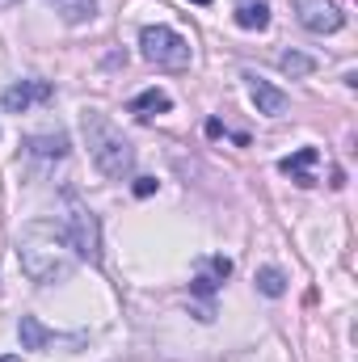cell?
I'll return each mask as SVG.
<instances>
[{
  "instance_id": "6da1fadb",
  "label": "cell",
  "mask_w": 358,
  "mask_h": 362,
  "mask_svg": "<svg viewBox=\"0 0 358 362\" xmlns=\"http://www.w3.org/2000/svg\"><path fill=\"white\" fill-rule=\"evenodd\" d=\"M17 262L21 274L38 286H51V282H68L76 270V253L68 249V240L59 236L55 223H34L17 236Z\"/></svg>"
},
{
  "instance_id": "7a4b0ae2",
  "label": "cell",
  "mask_w": 358,
  "mask_h": 362,
  "mask_svg": "<svg viewBox=\"0 0 358 362\" xmlns=\"http://www.w3.org/2000/svg\"><path fill=\"white\" fill-rule=\"evenodd\" d=\"M81 131H85V148H89L93 165L110 181H122L135 173V148H131V139L101 110H85L81 114Z\"/></svg>"
},
{
  "instance_id": "3957f363",
  "label": "cell",
  "mask_w": 358,
  "mask_h": 362,
  "mask_svg": "<svg viewBox=\"0 0 358 362\" xmlns=\"http://www.w3.org/2000/svg\"><path fill=\"white\" fill-rule=\"evenodd\" d=\"M55 228L68 240V249L76 253V262L101 266V223H97V215H93L81 198H72V194L64 198V211H59Z\"/></svg>"
},
{
  "instance_id": "277c9868",
  "label": "cell",
  "mask_w": 358,
  "mask_h": 362,
  "mask_svg": "<svg viewBox=\"0 0 358 362\" xmlns=\"http://www.w3.org/2000/svg\"><path fill=\"white\" fill-rule=\"evenodd\" d=\"M139 51L156 68H173L178 72V68L190 64V42L181 38L178 30H169V25H144L139 30Z\"/></svg>"
},
{
  "instance_id": "5b68a950",
  "label": "cell",
  "mask_w": 358,
  "mask_h": 362,
  "mask_svg": "<svg viewBox=\"0 0 358 362\" xmlns=\"http://www.w3.org/2000/svg\"><path fill=\"white\" fill-rule=\"evenodd\" d=\"M291 4H295L299 25L312 30V34H337V30L346 25V13H342L333 0H291Z\"/></svg>"
},
{
  "instance_id": "8992f818",
  "label": "cell",
  "mask_w": 358,
  "mask_h": 362,
  "mask_svg": "<svg viewBox=\"0 0 358 362\" xmlns=\"http://www.w3.org/2000/svg\"><path fill=\"white\" fill-rule=\"evenodd\" d=\"M55 89L47 85V81H17V85H8V89L0 93V105L8 110V114H25L30 105H38V101H51Z\"/></svg>"
},
{
  "instance_id": "52a82bcc",
  "label": "cell",
  "mask_w": 358,
  "mask_h": 362,
  "mask_svg": "<svg viewBox=\"0 0 358 362\" xmlns=\"http://www.w3.org/2000/svg\"><path fill=\"white\" fill-rule=\"evenodd\" d=\"M245 93H249V101L258 105V114H266V118H278V114H287V93L274 89L270 81H262L258 72H245Z\"/></svg>"
},
{
  "instance_id": "ba28073f",
  "label": "cell",
  "mask_w": 358,
  "mask_h": 362,
  "mask_svg": "<svg viewBox=\"0 0 358 362\" xmlns=\"http://www.w3.org/2000/svg\"><path fill=\"white\" fill-rule=\"evenodd\" d=\"M25 152H30L34 160H64V156H68V135H64V131L30 135V139H25Z\"/></svg>"
},
{
  "instance_id": "9c48e42d",
  "label": "cell",
  "mask_w": 358,
  "mask_h": 362,
  "mask_svg": "<svg viewBox=\"0 0 358 362\" xmlns=\"http://www.w3.org/2000/svg\"><path fill=\"white\" fill-rule=\"evenodd\" d=\"M232 274V262L228 257H207L202 270L194 274V295H215V286Z\"/></svg>"
},
{
  "instance_id": "30bf717a",
  "label": "cell",
  "mask_w": 358,
  "mask_h": 362,
  "mask_svg": "<svg viewBox=\"0 0 358 362\" xmlns=\"http://www.w3.org/2000/svg\"><path fill=\"white\" fill-rule=\"evenodd\" d=\"M316 160H321V152H316V148H299V152H295V156H287L278 169H282V173H287L291 181H299V185H316V177L308 173Z\"/></svg>"
},
{
  "instance_id": "8fae6325",
  "label": "cell",
  "mask_w": 358,
  "mask_h": 362,
  "mask_svg": "<svg viewBox=\"0 0 358 362\" xmlns=\"http://www.w3.org/2000/svg\"><path fill=\"white\" fill-rule=\"evenodd\" d=\"M17 337H21V350H47L51 341H55V333L38 320V316H21V325H17Z\"/></svg>"
},
{
  "instance_id": "7c38bea8",
  "label": "cell",
  "mask_w": 358,
  "mask_h": 362,
  "mask_svg": "<svg viewBox=\"0 0 358 362\" xmlns=\"http://www.w3.org/2000/svg\"><path fill=\"white\" fill-rule=\"evenodd\" d=\"M173 110V97L165 89H144L135 101H131V114H139V118H152V114H169Z\"/></svg>"
},
{
  "instance_id": "4fadbf2b",
  "label": "cell",
  "mask_w": 358,
  "mask_h": 362,
  "mask_svg": "<svg viewBox=\"0 0 358 362\" xmlns=\"http://www.w3.org/2000/svg\"><path fill=\"white\" fill-rule=\"evenodd\" d=\"M236 25L241 30H266L270 25V4L266 0H245L236 8Z\"/></svg>"
},
{
  "instance_id": "5bb4252c",
  "label": "cell",
  "mask_w": 358,
  "mask_h": 362,
  "mask_svg": "<svg viewBox=\"0 0 358 362\" xmlns=\"http://www.w3.org/2000/svg\"><path fill=\"white\" fill-rule=\"evenodd\" d=\"M55 13L68 25H85V21L97 17V0H55Z\"/></svg>"
},
{
  "instance_id": "9a60e30c",
  "label": "cell",
  "mask_w": 358,
  "mask_h": 362,
  "mask_svg": "<svg viewBox=\"0 0 358 362\" xmlns=\"http://www.w3.org/2000/svg\"><path fill=\"white\" fill-rule=\"evenodd\" d=\"M253 282H258V291H262V295H270V299H278V295H287V274L278 270V266H262Z\"/></svg>"
},
{
  "instance_id": "2e32d148",
  "label": "cell",
  "mask_w": 358,
  "mask_h": 362,
  "mask_svg": "<svg viewBox=\"0 0 358 362\" xmlns=\"http://www.w3.org/2000/svg\"><path fill=\"white\" fill-rule=\"evenodd\" d=\"M278 68L287 72V76H308L316 64H312V55H299V51H287L282 59H278Z\"/></svg>"
},
{
  "instance_id": "e0dca14e",
  "label": "cell",
  "mask_w": 358,
  "mask_h": 362,
  "mask_svg": "<svg viewBox=\"0 0 358 362\" xmlns=\"http://www.w3.org/2000/svg\"><path fill=\"white\" fill-rule=\"evenodd\" d=\"M135 194H139V198L156 194V181H152V177H135Z\"/></svg>"
},
{
  "instance_id": "ac0fdd59",
  "label": "cell",
  "mask_w": 358,
  "mask_h": 362,
  "mask_svg": "<svg viewBox=\"0 0 358 362\" xmlns=\"http://www.w3.org/2000/svg\"><path fill=\"white\" fill-rule=\"evenodd\" d=\"M190 4H211V0H190Z\"/></svg>"
},
{
  "instance_id": "d6986e66",
  "label": "cell",
  "mask_w": 358,
  "mask_h": 362,
  "mask_svg": "<svg viewBox=\"0 0 358 362\" xmlns=\"http://www.w3.org/2000/svg\"><path fill=\"white\" fill-rule=\"evenodd\" d=\"M0 4H17V0H0Z\"/></svg>"
},
{
  "instance_id": "ffe728a7",
  "label": "cell",
  "mask_w": 358,
  "mask_h": 362,
  "mask_svg": "<svg viewBox=\"0 0 358 362\" xmlns=\"http://www.w3.org/2000/svg\"><path fill=\"white\" fill-rule=\"evenodd\" d=\"M0 362H17V358H0Z\"/></svg>"
}]
</instances>
